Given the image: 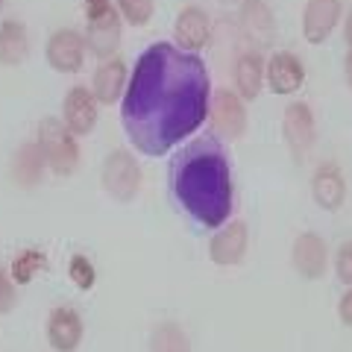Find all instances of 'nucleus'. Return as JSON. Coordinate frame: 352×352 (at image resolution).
I'll list each match as a JSON object with an SVG mask.
<instances>
[{
    "mask_svg": "<svg viewBox=\"0 0 352 352\" xmlns=\"http://www.w3.org/2000/svg\"><path fill=\"white\" fill-rule=\"evenodd\" d=\"M212 80L197 53L159 41L138 56L129 74L120 124L144 156H164L208 120Z\"/></svg>",
    "mask_w": 352,
    "mask_h": 352,
    "instance_id": "obj_1",
    "label": "nucleus"
},
{
    "mask_svg": "<svg viewBox=\"0 0 352 352\" xmlns=\"http://www.w3.org/2000/svg\"><path fill=\"white\" fill-rule=\"evenodd\" d=\"M170 194L194 223L220 229L232 217L235 188L232 168L214 138H194L170 159Z\"/></svg>",
    "mask_w": 352,
    "mask_h": 352,
    "instance_id": "obj_2",
    "label": "nucleus"
},
{
    "mask_svg": "<svg viewBox=\"0 0 352 352\" xmlns=\"http://www.w3.org/2000/svg\"><path fill=\"white\" fill-rule=\"evenodd\" d=\"M36 144L41 150L44 162H47L50 173L71 176L76 168H80V144H76V135L62 124L59 118H44L41 120Z\"/></svg>",
    "mask_w": 352,
    "mask_h": 352,
    "instance_id": "obj_3",
    "label": "nucleus"
},
{
    "mask_svg": "<svg viewBox=\"0 0 352 352\" xmlns=\"http://www.w3.org/2000/svg\"><path fill=\"white\" fill-rule=\"evenodd\" d=\"M85 47L97 59H112L120 44V15L115 0H85Z\"/></svg>",
    "mask_w": 352,
    "mask_h": 352,
    "instance_id": "obj_4",
    "label": "nucleus"
},
{
    "mask_svg": "<svg viewBox=\"0 0 352 352\" xmlns=\"http://www.w3.org/2000/svg\"><path fill=\"white\" fill-rule=\"evenodd\" d=\"M208 124L223 141H238L247 132V100L235 88H220L208 103Z\"/></svg>",
    "mask_w": 352,
    "mask_h": 352,
    "instance_id": "obj_5",
    "label": "nucleus"
},
{
    "mask_svg": "<svg viewBox=\"0 0 352 352\" xmlns=\"http://www.w3.org/2000/svg\"><path fill=\"white\" fill-rule=\"evenodd\" d=\"M103 188L118 203L135 200L141 188V168L129 150H112L103 162Z\"/></svg>",
    "mask_w": 352,
    "mask_h": 352,
    "instance_id": "obj_6",
    "label": "nucleus"
},
{
    "mask_svg": "<svg viewBox=\"0 0 352 352\" xmlns=\"http://www.w3.org/2000/svg\"><path fill=\"white\" fill-rule=\"evenodd\" d=\"M282 138L288 144L291 156L296 162H302L308 153H311L314 141H317V124H314V115L308 103L302 100H294L282 115Z\"/></svg>",
    "mask_w": 352,
    "mask_h": 352,
    "instance_id": "obj_7",
    "label": "nucleus"
},
{
    "mask_svg": "<svg viewBox=\"0 0 352 352\" xmlns=\"http://www.w3.org/2000/svg\"><path fill=\"white\" fill-rule=\"evenodd\" d=\"M85 38L76 30H56L44 44V59L56 74H80L85 65Z\"/></svg>",
    "mask_w": 352,
    "mask_h": 352,
    "instance_id": "obj_8",
    "label": "nucleus"
},
{
    "mask_svg": "<svg viewBox=\"0 0 352 352\" xmlns=\"http://www.w3.org/2000/svg\"><path fill=\"white\" fill-rule=\"evenodd\" d=\"M250 247V229L244 220H226L220 229H214L212 241H208V258L217 267H235L244 261Z\"/></svg>",
    "mask_w": 352,
    "mask_h": 352,
    "instance_id": "obj_9",
    "label": "nucleus"
},
{
    "mask_svg": "<svg viewBox=\"0 0 352 352\" xmlns=\"http://www.w3.org/2000/svg\"><path fill=\"white\" fill-rule=\"evenodd\" d=\"M264 85L279 97H291L305 85V65L291 50L270 53L267 65H264Z\"/></svg>",
    "mask_w": 352,
    "mask_h": 352,
    "instance_id": "obj_10",
    "label": "nucleus"
},
{
    "mask_svg": "<svg viewBox=\"0 0 352 352\" xmlns=\"http://www.w3.org/2000/svg\"><path fill=\"white\" fill-rule=\"evenodd\" d=\"M173 36L179 50L200 56V50H206L208 41H212V18L200 6H185L173 24Z\"/></svg>",
    "mask_w": 352,
    "mask_h": 352,
    "instance_id": "obj_11",
    "label": "nucleus"
},
{
    "mask_svg": "<svg viewBox=\"0 0 352 352\" xmlns=\"http://www.w3.org/2000/svg\"><path fill=\"white\" fill-rule=\"evenodd\" d=\"M97 97L91 94V88L85 85H74L62 100V124L68 126L76 138L88 135L97 126Z\"/></svg>",
    "mask_w": 352,
    "mask_h": 352,
    "instance_id": "obj_12",
    "label": "nucleus"
},
{
    "mask_svg": "<svg viewBox=\"0 0 352 352\" xmlns=\"http://www.w3.org/2000/svg\"><path fill=\"white\" fill-rule=\"evenodd\" d=\"M344 15L340 0H305L302 9V36L308 44H323L335 32Z\"/></svg>",
    "mask_w": 352,
    "mask_h": 352,
    "instance_id": "obj_13",
    "label": "nucleus"
},
{
    "mask_svg": "<svg viewBox=\"0 0 352 352\" xmlns=\"http://www.w3.org/2000/svg\"><path fill=\"white\" fill-rule=\"evenodd\" d=\"M85 335V323L76 308L71 305H59L53 308L47 317V344L56 352H76L82 344Z\"/></svg>",
    "mask_w": 352,
    "mask_h": 352,
    "instance_id": "obj_14",
    "label": "nucleus"
},
{
    "mask_svg": "<svg viewBox=\"0 0 352 352\" xmlns=\"http://www.w3.org/2000/svg\"><path fill=\"white\" fill-rule=\"evenodd\" d=\"M294 270L302 279H323V273L329 267V247L317 232H302L296 235L294 250H291Z\"/></svg>",
    "mask_w": 352,
    "mask_h": 352,
    "instance_id": "obj_15",
    "label": "nucleus"
},
{
    "mask_svg": "<svg viewBox=\"0 0 352 352\" xmlns=\"http://www.w3.org/2000/svg\"><path fill=\"white\" fill-rule=\"evenodd\" d=\"M126 62L124 59H103L97 65V71L91 76V94L97 97L100 106H115L118 100H124L126 91Z\"/></svg>",
    "mask_w": 352,
    "mask_h": 352,
    "instance_id": "obj_16",
    "label": "nucleus"
},
{
    "mask_svg": "<svg viewBox=\"0 0 352 352\" xmlns=\"http://www.w3.org/2000/svg\"><path fill=\"white\" fill-rule=\"evenodd\" d=\"M311 197L323 212H338L346 200V182L335 162H323L311 176Z\"/></svg>",
    "mask_w": 352,
    "mask_h": 352,
    "instance_id": "obj_17",
    "label": "nucleus"
},
{
    "mask_svg": "<svg viewBox=\"0 0 352 352\" xmlns=\"http://www.w3.org/2000/svg\"><path fill=\"white\" fill-rule=\"evenodd\" d=\"M264 56L258 50H247L235 59V68H232V82H235V91L244 97V100H256L264 88Z\"/></svg>",
    "mask_w": 352,
    "mask_h": 352,
    "instance_id": "obj_18",
    "label": "nucleus"
},
{
    "mask_svg": "<svg viewBox=\"0 0 352 352\" xmlns=\"http://www.w3.org/2000/svg\"><path fill=\"white\" fill-rule=\"evenodd\" d=\"M44 170H47V162H44L36 141L21 144L12 159V182L18 188H36V185H41Z\"/></svg>",
    "mask_w": 352,
    "mask_h": 352,
    "instance_id": "obj_19",
    "label": "nucleus"
},
{
    "mask_svg": "<svg viewBox=\"0 0 352 352\" xmlns=\"http://www.w3.org/2000/svg\"><path fill=\"white\" fill-rule=\"evenodd\" d=\"M30 56V36L27 27L15 18L0 21V65H21Z\"/></svg>",
    "mask_w": 352,
    "mask_h": 352,
    "instance_id": "obj_20",
    "label": "nucleus"
},
{
    "mask_svg": "<svg viewBox=\"0 0 352 352\" xmlns=\"http://www.w3.org/2000/svg\"><path fill=\"white\" fill-rule=\"evenodd\" d=\"M241 24L256 41L273 38V12L264 0H241Z\"/></svg>",
    "mask_w": 352,
    "mask_h": 352,
    "instance_id": "obj_21",
    "label": "nucleus"
},
{
    "mask_svg": "<svg viewBox=\"0 0 352 352\" xmlns=\"http://www.w3.org/2000/svg\"><path fill=\"white\" fill-rule=\"evenodd\" d=\"M150 352H191V340L185 335L182 326L170 320L159 323L150 335Z\"/></svg>",
    "mask_w": 352,
    "mask_h": 352,
    "instance_id": "obj_22",
    "label": "nucleus"
},
{
    "mask_svg": "<svg viewBox=\"0 0 352 352\" xmlns=\"http://www.w3.org/2000/svg\"><path fill=\"white\" fill-rule=\"evenodd\" d=\"M44 267H47V256H44L41 250L30 247V250H21L18 256L12 258V267H9V273H12L15 285H30Z\"/></svg>",
    "mask_w": 352,
    "mask_h": 352,
    "instance_id": "obj_23",
    "label": "nucleus"
},
{
    "mask_svg": "<svg viewBox=\"0 0 352 352\" xmlns=\"http://www.w3.org/2000/svg\"><path fill=\"white\" fill-rule=\"evenodd\" d=\"M120 21H126L129 27H144L150 24L153 9H156V0H115Z\"/></svg>",
    "mask_w": 352,
    "mask_h": 352,
    "instance_id": "obj_24",
    "label": "nucleus"
},
{
    "mask_svg": "<svg viewBox=\"0 0 352 352\" xmlns=\"http://www.w3.org/2000/svg\"><path fill=\"white\" fill-rule=\"evenodd\" d=\"M68 273H71V282L76 285L80 291H91L94 282H97V270L91 258H85L82 252H74L71 261H68Z\"/></svg>",
    "mask_w": 352,
    "mask_h": 352,
    "instance_id": "obj_25",
    "label": "nucleus"
},
{
    "mask_svg": "<svg viewBox=\"0 0 352 352\" xmlns=\"http://www.w3.org/2000/svg\"><path fill=\"white\" fill-rule=\"evenodd\" d=\"M335 276L352 288V241H344L335 252Z\"/></svg>",
    "mask_w": 352,
    "mask_h": 352,
    "instance_id": "obj_26",
    "label": "nucleus"
},
{
    "mask_svg": "<svg viewBox=\"0 0 352 352\" xmlns=\"http://www.w3.org/2000/svg\"><path fill=\"white\" fill-rule=\"evenodd\" d=\"M12 305H15V282L3 267H0V314L12 311Z\"/></svg>",
    "mask_w": 352,
    "mask_h": 352,
    "instance_id": "obj_27",
    "label": "nucleus"
},
{
    "mask_svg": "<svg viewBox=\"0 0 352 352\" xmlns=\"http://www.w3.org/2000/svg\"><path fill=\"white\" fill-rule=\"evenodd\" d=\"M338 317H340V323L352 329V288H349L344 296H340V302H338Z\"/></svg>",
    "mask_w": 352,
    "mask_h": 352,
    "instance_id": "obj_28",
    "label": "nucleus"
},
{
    "mask_svg": "<svg viewBox=\"0 0 352 352\" xmlns=\"http://www.w3.org/2000/svg\"><path fill=\"white\" fill-rule=\"evenodd\" d=\"M344 38L349 44V50H352V9L346 12V21H344Z\"/></svg>",
    "mask_w": 352,
    "mask_h": 352,
    "instance_id": "obj_29",
    "label": "nucleus"
},
{
    "mask_svg": "<svg viewBox=\"0 0 352 352\" xmlns=\"http://www.w3.org/2000/svg\"><path fill=\"white\" fill-rule=\"evenodd\" d=\"M344 74H346V82L352 85V50L344 56Z\"/></svg>",
    "mask_w": 352,
    "mask_h": 352,
    "instance_id": "obj_30",
    "label": "nucleus"
},
{
    "mask_svg": "<svg viewBox=\"0 0 352 352\" xmlns=\"http://www.w3.org/2000/svg\"><path fill=\"white\" fill-rule=\"evenodd\" d=\"M220 3H241V0H220Z\"/></svg>",
    "mask_w": 352,
    "mask_h": 352,
    "instance_id": "obj_31",
    "label": "nucleus"
},
{
    "mask_svg": "<svg viewBox=\"0 0 352 352\" xmlns=\"http://www.w3.org/2000/svg\"><path fill=\"white\" fill-rule=\"evenodd\" d=\"M0 9H3V0H0Z\"/></svg>",
    "mask_w": 352,
    "mask_h": 352,
    "instance_id": "obj_32",
    "label": "nucleus"
}]
</instances>
